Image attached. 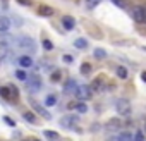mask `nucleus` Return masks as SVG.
<instances>
[{
    "label": "nucleus",
    "instance_id": "19",
    "mask_svg": "<svg viewBox=\"0 0 146 141\" xmlns=\"http://www.w3.org/2000/svg\"><path fill=\"white\" fill-rule=\"evenodd\" d=\"M23 117H24V120H28V122H31V124H36V117H35L33 112H24Z\"/></svg>",
    "mask_w": 146,
    "mask_h": 141
},
{
    "label": "nucleus",
    "instance_id": "34",
    "mask_svg": "<svg viewBox=\"0 0 146 141\" xmlns=\"http://www.w3.org/2000/svg\"><path fill=\"white\" fill-rule=\"evenodd\" d=\"M144 131H146V124H144Z\"/></svg>",
    "mask_w": 146,
    "mask_h": 141
},
{
    "label": "nucleus",
    "instance_id": "17",
    "mask_svg": "<svg viewBox=\"0 0 146 141\" xmlns=\"http://www.w3.org/2000/svg\"><path fill=\"white\" fill-rule=\"evenodd\" d=\"M117 76H119L120 79H125V78L129 76V70H127L125 67H122V65H120V67H117Z\"/></svg>",
    "mask_w": 146,
    "mask_h": 141
},
{
    "label": "nucleus",
    "instance_id": "14",
    "mask_svg": "<svg viewBox=\"0 0 146 141\" xmlns=\"http://www.w3.org/2000/svg\"><path fill=\"white\" fill-rule=\"evenodd\" d=\"M19 64H21V67H24V69H26V67H31V65H33V59H31L28 53H24V55L19 57Z\"/></svg>",
    "mask_w": 146,
    "mask_h": 141
},
{
    "label": "nucleus",
    "instance_id": "24",
    "mask_svg": "<svg viewBox=\"0 0 146 141\" xmlns=\"http://www.w3.org/2000/svg\"><path fill=\"white\" fill-rule=\"evenodd\" d=\"M16 76H17V79H21V81H26V78H28V74H26V70H23V69L16 70Z\"/></svg>",
    "mask_w": 146,
    "mask_h": 141
},
{
    "label": "nucleus",
    "instance_id": "30",
    "mask_svg": "<svg viewBox=\"0 0 146 141\" xmlns=\"http://www.w3.org/2000/svg\"><path fill=\"white\" fill-rule=\"evenodd\" d=\"M72 60H74V57H72V55H64V62H67V64H70Z\"/></svg>",
    "mask_w": 146,
    "mask_h": 141
},
{
    "label": "nucleus",
    "instance_id": "15",
    "mask_svg": "<svg viewBox=\"0 0 146 141\" xmlns=\"http://www.w3.org/2000/svg\"><path fill=\"white\" fill-rule=\"evenodd\" d=\"M107 126H108V129H119L122 126V122H120V119H110Z\"/></svg>",
    "mask_w": 146,
    "mask_h": 141
},
{
    "label": "nucleus",
    "instance_id": "16",
    "mask_svg": "<svg viewBox=\"0 0 146 141\" xmlns=\"http://www.w3.org/2000/svg\"><path fill=\"white\" fill-rule=\"evenodd\" d=\"M117 141H132V134L127 132V131H124V132H120L117 136Z\"/></svg>",
    "mask_w": 146,
    "mask_h": 141
},
{
    "label": "nucleus",
    "instance_id": "5",
    "mask_svg": "<svg viewBox=\"0 0 146 141\" xmlns=\"http://www.w3.org/2000/svg\"><path fill=\"white\" fill-rule=\"evenodd\" d=\"M115 108H117V112L120 114V115H129L131 114V103L125 100V98H120L119 102H117V105H115Z\"/></svg>",
    "mask_w": 146,
    "mask_h": 141
},
{
    "label": "nucleus",
    "instance_id": "8",
    "mask_svg": "<svg viewBox=\"0 0 146 141\" xmlns=\"http://www.w3.org/2000/svg\"><path fill=\"white\" fill-rule=\"evenodd\" d=\"M29 103H31V107H33V110H35V112H38V114H40V115H43L45 119H52V115L46 112V108H43V107H41L38 102H35V100H29Z\"/></svg>",
    "mask_w": 146,
    "mask_h": 141
},
{
    "label": "nucleus",
    "instance_id": "3",
    "mask_svg": "<svg viewBox=\"0 0 146 141\" xmlns=\"http://www.w3.org/2000/svg\"><path fill=\"white\" fill-rule=\"evenodd\" d=\"M129 14H131V17H132L136 23H146V9H144V7H141V5L131 7Z\"/></svg>",
    "mask_w": 146,
    "mask_h": 141
},
{
    "label": "nucleus",
    "instance_id": "20",
    "mask_svg": "<svg viewBox=\"0 0 146 141\" xmlns=\"http://www.w3.org/2000/svg\"><path fill=\"white\" fill-rule=\"evenodd\" d=\"M81 72H83L84 76H88V74L91 72V64H90V62H84V64H81Z\"/></svg>",
    "mask_w": 146,
    "mask_h": 141
},
{
    "label": "nucleus",
    "instance_id": "4",
    "mask_svg": "<svg viewBox=\"0 0 146 141\" xmlns=\"http://www.w3.org/2000/svg\"><path fill=\"white\" fill-rule=\"evenodd\" d=\"M110 88H113V83H107L103 76L96 78L91 83V90H95V91H105V90H110Z\"/></svg>",
    "mask_w": 146,
    "mask_h": 141
},
{
    "label": "nucleus",
    "instance_id": "23",
    "mask_svg": "<svg viewBox=\"0 0 146 141\" xmlns=\"http://www.w3.org/2000/svg\"><path fill=\"white\" fill-rule=\"evenodd\" d=\"M45 103H46L48 107H53V105L57 103V96H55V95H48L46 100H45Z\"/></svg>",
    "mask_w": 146,
    "mask_h": 141
},
{
    "label": "nucleus",
    "instance_id": "6",
    "mask_svg": "<svg viewBox=\"0 0 146 141\" xmlns=\"http://www.w3.org/2000/svg\"><path fill=\"white\" fill-rule=\"evenodd\" d=\"M76 98H79L81 102L83 100H90L91 98V88H88V86H84V84H81V86H78V90H76V95H74Z\"/></svg>",
    "mask_w": 146,
    "mask_h": 141
},
{
    "label": "nucleus",
    "instance_id": "26",
    "mask_svg": "<svg viewBox=\"0 0 146 141\" xmlns=\"http://www.w3.org/2000/svg\"><path fill=\"white\" fill-rule=\"evenodd\" d=\"M110 2H113L117 7H120V9H125L127 7V2H125V0H110Z\"/></svg>",
    "mask_w": 146,
    "mask_h": 141
},
{
    "label": "nucleus",
    "instance_id": "12",
    "mask_svg": "<svg viewBox=\"0 0 146 141\" xmlns=\"http://www.w3.org/2000/svg\"><path fill=\"white\" fill-rule=\"evenodd\" d=\"M11 29V19L0 16V33H7Z\"/></svg>",
    "mask_w": 146,
    "mask_h": 141
},
{
    "label": "nucleus",
    "instance_id": "2",
    "mask_svg": "<svg viewBox=\"0 0 146 141\" xmlns=\"http://www.w3.org/2000/svg\"><path fill=\"white\" fill-rule=\"evenodd\" d=\"M26 88H28V91H31V93L40 91V90H41V78H40L38 74H29V76L26 78Z\"/></svg>",
    "mask_w": 146,
    "mask_h": 141
},
{
    "label": "nucleus",
    "instance_id": "11",
    "mask_svg": "<svg viewBox=\"0 0 146 141\" xmlns=\"http://www.w3.org/2000/svg\"><path fill=\"white\" fill-rule=\"evenodd\" d=\"M78 122H79V119H78L76 115H65V117L60 119V124H62L64 127H70L72 124H78Z\"/></svg>",
    "mask_w": 146,
    "mask_h": 141
},
{
    "label": "nucleus",
    "instance_id": "7",
    "mask_svg": "<svg viewBox=\"0 0 146 141\" xmlns=\"http://www.w3.org/2000/svg\"><path fill=\"white\" fill-rule=\"evenodd\" d=\"M69 110H76L79 114H84V112H88V105L84 102H70L69 103Z\"/></svg>",
    "mask_w": 146,
    "mask_h": 141
},
{
    "label": "nucleus",
    "instance_id": "31",
    "mask_svg": "<svg viewBox=\"0 0 146 141\" xmlns=\"http://www.w3.org/2000/svg\"><path fill=\"white\" fill-rule=\"evenodd\" d=\"M17 2H19L21 5H28V7L31 5V0H17Z\"/></svg>",
    "mask_w": 146,
    "mask_h": 141
},
{
    "label": "nucleus",
    "instance_id": "29",
    "mask_svg": "<svg viewBox=\"0 0 146 141\" xmlns=\"http://www.w3.org/2000/svg\"><path fill=\"white\" fill-rule=\"evenodd\" d=\"M50 79H52V81H58V79H60V70H55V72H52Z\"/></svg>",
    "mask_w": 146,
    "mask_h": 141
},
{
    "label": "nucleus",
    "instance_id": "28",
    "mask_svg": "<svg viewBox=\"0 0 146 141\" xmlns=\"http://www.w3.org/2000/svg\"><path fill=\"white\" fill-rule=\"evenodd\" d=\"M132 141H144V134H143L141 131H137V132L134 134V138H132Z\"/></svg>",
    "mask_w": 146,
    "mask_h": 141
},
{
    "label": "nucleus",
    "instance_id": "18",
    "mask_svg": "<svg viewBox=\"0 0 146 141\" xmlns=\"http://www.w3.org/2000/svg\"><path fill=\"white\" fill-rule=\"evenodd\" d=\"M74 45H76V48H88V41L84 40V38H78L76 41H74Z\"/></svg>",
    "mask_w": 146,
    "mask_h": 141
},
{
    "label": "nucleus",
    "instance_id": "27",
    "mask_svg": "<svg viewBox=\"0 0 146 141\" xmlns=\"http://www.w3.org/2000/svg\"><path fill=\"white\" fill-rule=\"evenodd\" d=\"M41 43H43V48H45V50H52V48H53V43H52L50 40H43Z\"/></svg>",
    "mask_w": 146,
    "mask_h": 141
},
{
    "label": "nucleus",
    "instance_id": "32",
    "mask_svg": "<svg viewBox=\"0 0 146 141\" xmlns=\"http://www.w3.org/2000/svg\"><path fill=\"white\" fill-rule=\"evenodd\" d=\"M4 120H5V122H7V124H9V126H12V127H14V126H16V122H14V120H12V119H9V117H4Z\"/></svg>",
    "mask_w": 146,
    "mask_h": 141
},
{
    "label": "nucleus",
    "instance_id": "9",
    "mask_svg": "<svg viewBox=\"0 0 146 141\" xmlns=\"http://www.w3.org/2000/svg\"><path fill=\"white\" fill-rule=\"evenodd\" d=\"M76 90H78V84H76L74 79H69L65 83V86H64V93L65 95H76Z\"/></svg>",
    "mask_w": 146,
    "mask_h": 141
},
{
    "label": "nucleus",
    "instance_id": "35",
    "mask_svg": "<svg viewBox=\"0 0 146 141\" xmlns=\"http://www.w3.org/2000/svg\"><path fill=\"white\" fill-rule=\"evenodd\" d=\"M0 59H2V57H0Z\"/></svg>",
    "mask_w": 146,
    "mask_h": 141
},
{
    "label": "nucleus",
    "instance_id": "33",
    "mask_svg": "<svg viewBox=\"0 0 146 141\" xmlns=\"http://www.w3.org/2000/svg\"><path fill=\"white\" fill-rule=\"evenodd\" d=\"M141 79L146 83V70H143V72H141Z\"/></svg>",
    "mask_w": 146,
    "mask_h": 141
},
{
    "label": "nucleus",
    "instance_id": "25",
    "mask_svg": "<svg viewBox=\"0 0 146 141\" xmlns=\"http://www.w3.org/2000/svg\"><path fill=\"white\" fill-rule=\"evenodd\" d=\"M100 2H102V0H86V7L88 9H95Z\"/></svg>",
    "mask_w": 146,
    "mask_h": 141
},
{
    "label": "nucleus",
    "instance_id": "1",
    "mask_svg": "<svg viewBox=\"0 0 146 141\" xmlns=\"http://www.w3.org/2000/svg\"><path fill=\"white\" fill-rule=\"evenodd\" d=\"M14 43H16V47L17 48H21L24 53H35V50H36V47H35V43H33V40L31 38H28V36H21V38H16L14 40Z\"/></svg>",
    "mask_w": 146,
    "mask_h": 141
},
{
    "label": "nucleus",
    "instance_id": "22",
    "mask_svg": "<svg viewBox=\"0 0 146 141\" xmlns=\"http://www.w3.org/2000/svg\"><path fill=\"white\" fill-rule=\"evenodd\" d=\"M43 134H45L48 139H52V141H57V139H58V132H55V131H45Z\"/></svg>",
    "mask_w": 146,
    "mask_h": 141
},
{
    "label": "nucleus",
    "instance_id": "21",
    "mask_svg": "<svg viewBox=\"0 0 146 141\" xmlns=\"http://www.w3.org/2000/svg\"><path fill=\"white\" fill-rule=\"evenodd\" d=\"M93 53H95V57H96L98 60H102V59H105V57H107V52H105L103 48H95V52H93Z\"/></svg>",
    "mask_w": 146,
    "mask_h": 141
},
{
    "label": "nucleus",
    "instance_id": "10",
    "mask_svg": "<svg viewBox=\"0 0 146 141\" xmlns=\"http://www.w3.org/2000/svg\"><path fill=\"white\" fill-rule=\"evenodd\" d=\"M38 14H40L41 17H52V16H55V9L50 7V5H41V7L38 9Z\"/></svg>",
    "mask_w": 146,
    "mask_h": 141
},
{
    "label": "nucleus",
    "instance_id": "13",
    "mask_svg": "<svg viewBox=\"0 0 146 141\" xmlns=\"http://www.w3.org/2000/svg\"><path fill=\"white\" fill-rule=\"evenodd\" d=\"M62 24H64V28H65L67 31H70V29H74V26H76V21L72 19L70 16H65V17L62 19Z\"/></svg>",
    "mask_w": 146,
    "mask_h": 141
}]
</instances>
